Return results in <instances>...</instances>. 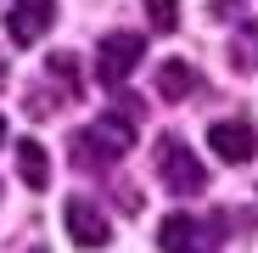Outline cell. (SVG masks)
<instances>
[{
  "instance_id": "1",
  "label": "cell",
  "mask_w": 258,
  "mask_h": 253,
  "mask_svg": "<svg viewBox=\"0 0 258 253\" xmlns=\"http://www.w3.org/2000/svg\"><path fill=\"white\" fill-rule=\"evenodd\" d=\"M129 141H135V118L107 113V118L90 124V130H79V135H73V163H79V169H107L112 158L129 152Z\"/></svg>"
},
{
  "instance_id": "2",
  "label": "cell",
  "mask_w": 258,
  "mask_h": 253,
  "mask_svg": "<svg viewBox=\"0 0 258 253\" xmlns=\"http://www.w3.org/2000/svg\"><path fill=\"white\" fill-rule=\"evenodd\" d=\"M157 180L174 197H197V191H208V169L197 163V152L180 135H163L157 141Z\"/></svg>"
},
{
  "instance_id": "3",
  "label": "cell",
  "mask_w": 258,
  "mask_h": 253,
  "mask_svg": "<svg viewBox=\"0 0 258 253\" xmlns=\"http://www.w3.org/2000/svg\"><path fill=\"white\" fill-rule=\"evenodd\" d=\"M141 57H146V39H141V34H107L101 45H96V84L123 90V79L135 73Z\"/></svg>"
},
{
  "instance_id": "4",
  "label": "cell",
  "mask_w": 258,
  "mask_h": 253,
  "mask_svg": "<svg viewBox=\"0 0 258 253\" xmlns=\"http://www.w3.org/2000/svg\"><path fill=\"white\" fill-rule=\"evenodd\" d=\"M219 231H225V214H213L208 225L191 220V214H168L157 225V247L163 253H208L213 242H219Z\"/></svg>"
},
{
  "instance_id": "5",
  "label": "cell",
  "mask_w": 258,
  "mask_h": 253,
  "mask_svg": "<svg viewBox=\"0 0 258 253\" xmlns=\"http://www.w3.org/2000/svg\"><path fill=\"white\" fill-rule=\"evenodd\" d=\"M51 23H56V0H12L6 34H12V45H34V39H45Z\"/></svg>"
},
{
  "instance_id": "6",
  "label": "cell",
  "mask_w": 258,
  "mask_h": 253,
  "mask_svg": "<svg viewBox=\"0 0 258 253\" xmlns=\"http://www.w3.org/2000/svg\"><path fill=\"white\" fill-rule=\"evenodd\" d=\"M68 236L79 242V247H107L112 242V225H107V214L90 203V197H68Z\"/></svg>"
},
{
  "instance_id": "7",
  "label": "cell",
  "mask_w": 258,
  "mask_h": 253,
  "mask_svg": "<svg viewBox=\"0 0 258 253\" xmlns=\"http://www.w3.org/2000/svg\"><path fill=\"white\" fill-rule=\"evenodd\" d=\"M208 146L219 152L225 163H247L252 152H258V135H252V124H241V118H219L208 130Z\"/></svg>"
},
{
  "instance_id": "8",
  "label": "cell",
  "mask_w": 258,
  "mask_h": 253,
  "mask_svg": "<svg viewBox=\"0 0 258 253\" xmlns=\"http://www.w3.org/2000/svg\"><path fill=\"white\" fill-rule=\"evenodd\" d=\"M17 175H23V186H34V191L51 186V158H45V146H39L34 135L17 141Z\"/></svg>"
},
{
  "instance_id": "9",
  "label": "cell",
  "mask_w": 258,
  "mask_h": 253,
  "mask_svg": "<svg viewBox=\"0 0 258 253\" xmlns=\"http://www.w3.org/2000/svg\"><path fill=\"white\" fill-rule=\"evenodd\" d=\"M157 96H163V102H185V96H197V68L180 62V57L163 62V68H157Z\"/></svg>"
},
{
  "instance_id": "10",
  "label": "cell",
  "mask_w": 258,
  "mask_h": 253,
  "mask_svg": "<svg viewBox=\"0 0 258 253\" xmlns=\"http://www.w3.org/2000/svg\"><path fill=\"white\" fill-rule=\"evenodd\" d=\"M45 73L56 79V96H62V102H79V96H84V79H79V62H73V51H56V57H45Z\"/></svg>"
},
{
  "instance_id": "11",
  "label": "cell",
  "mask_w": 258,
  "mask_h": 253,
  "mask_svg": "<svg viewBox=\"0 0 258 253\" xmlns=\"http://www.w3.org/2000/svg\"><path fill=\"white\" fill-rule=\"evenodd\" d=\"M230 62H236L241 73H258V23H241L236 45H230Z\"/></svg>"
},
{
  "instance_id": "12",
  "label": "cell",
  "mask_w": 258,
  "mask_h": 253,
  "mask_svg": "<svg viewBox=\"0 0 258 253\" xmlns=\"http://www.w3.org/2000/svg\"><path fill=\"white\" fill-rule=\"evenodd\" d=\"M146 17L157 34H174L180 28V0H146Z\"/></svg>"
},
{
  "instance_id": "13",
  "label": "cell",
  "mask_w": 258,
  "mask_h": 253,
  "mask_svg": "<svg viewBox=\"0 0 258 253\" xmlns=\"http://www.w3.org/2000/svg\"><path fill=\"white\" fill-rule=\"evenodd\" d=\"M0 141H6V118H0Z\"/></svg>"
},
{
  "instance_id": "14",
  "label": "cell",
  "mask_w": 258,
  "mask_h": 253,
  "mask_svg": "<svg viewBox=\"0 0 258 253\" xmlns=\"http://www.w3.org/2000/svg\"><path fill=\"white\" fill-rule=\"evenodd\" d=\"M28 253H51V247H28Z\"/></svg>"
},
{
  "instance_id": "15",
  "label": "cell",
  "mask_w": 258,
  "mask_h": 253,
  "mask_svg": "<svg viewBox=\"0 0 258 253\" xmlns=\"http://www.w3.org/2000/svg\"><path fill=\"white\" fill-rule=\"evenodd\" d=\"M0 73H6V62H0Z\"/></svg>"
}]
</instances>
